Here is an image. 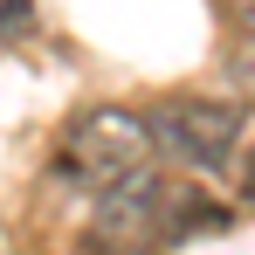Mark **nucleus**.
Wrapping results in <instances>:
<instances>
[{
    "label": "nucleus",
    "instance_id": "obj_1",
    "mask_svg": "<svg viewBox=\"0 0 255 255\" xmlns=\"http://www.w3.org/2000/svg\"><path fill=\"white\" fill-rule=\"evenodd\" d=\"M200 207L207 200L172 193L152 172H138L125 186L97 193V214L83 228V255H159L166 242H186V235H200V228L221 221V214H200Z\"/></svg>",
    "mask_w": 255,
    "mask_h": 255
},
{
    "label": "nucleus",
    "instance_id": "obj_2",
    "mask_svg": "<svg viewBox=\"0 0 255 255\" xmlns=\"http://www.w3.org/2000/svg\"><path fill=\"white\" fill-rule=\"evenodd\" d=\"M152 152H159L152 145V125L138 111H118V104H90L62 131V172L76 186H90V193H111V186L138 179Z\"/></svg>",
    "mask_w": 255,
    "mask_h": 255
},
{
    "label": "nucleus",
    "instance_id": "obj_3",
    "mask_svg": "<svg viewBox=\"0 0 255 255\" xmlns=\"http://www.w3.org/2000/svg\"><path fill=\"white\" fill-rule=\"evenodd\" d=\"M145 125H152V145L172 166L228 172L235 145H242V125H249V104L242 97H159L145 111Z\"/></svg>",
    "mask_w": 255,
    "mask_h": 255
},
{
    "label": "nucleus",
    "instance_id": "obj_4",
    "mask_svg": "<svg viewBox=\"0 0 255 255\" xmlns=\"http://www.w3.org/2000/svg\"><path fill=\"white\" fill-rule=\"evenodd\" d=\"M21 21H28V0H7V7H0V42H14Z\"/></svg>",
    "mask_w": 255,
    "mask_h": 255
},
{
    "label": "nucleus",
    "instance_id": "obj_5",
    "mask_svg": "<svg viewBox=\"0 0 255 255\" xmlns=\"http://www.w3.org/2000/svg\"><path fill=\"white\" fill-rule=\"evenodd\" d=\"M221 7H228V14H235L242 28H255V0H221Z\"/></svg>",
    "mask_w": 255,
    "mask_h": 255
},
{
    "label": "nucleus",
    "instance_id": "obj_6",
    "mask_svg": "<svg viewBox=\"0 0 255 255\" xmlns=\"http://www.w3.org/2000/svg\"><path fill=\"white\" fill-rule=\"evenodd\" d=\"M242 200H249V207H255V152H249V159H242Z\"/></svg>",
    "mask_w": 255,
    "mask_h": 255
}]
</instances>
